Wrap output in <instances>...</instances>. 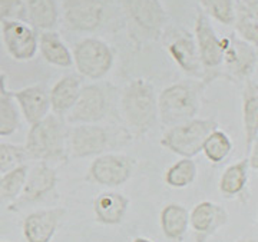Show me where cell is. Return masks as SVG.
Wrapping results in <instances>:
<instances>
[{
    "label": "cell",
    "mask_w": 258,
    "mask_h": 242,
    "mask_svg": "<svg viewBox=\"0 0 258 242\" xmlns=\"http://www.w3.org/2000/svg\"><path fill=\"white\" fill-rule=\"evenodd\" d=\"M66 133L68 128L62 116L49 113L43 119L30 125L26 136L25 152L28 160L39 162H60L66 153Z\"/></svg>",
    "instance_id": "obj_1"
},
{
    "label": "cell",
    "mask_w": 258,
    "mask_h": 242,
    "mask_svg": "<svg viewBox=\"0 0 258 242\" xmlns=\"http://www.w3.org/2000/svg\"><path fill=\"white\" fill-rule=\"evenodd\" d=\"M204 85V82H179L164 89L157 99L158 113L162 125L171 128L194 119L200 111Z\"/></svg>",
    "instance_id": "obj_2"
},
{
    "label": "cell",
    "mask_w": 258,
    "mask_h": 242,
    "mask_svg": "<svg viewBox=\"0 0 258 242\" xmlns=\"http://www.w3.org/2000/svg\"><path fill=\"white\" fill-rule=\"evenodd\" d=\"M122 113L132 132L137 135L147 133L158 115L154 86L144 79L132 80L122 95Z\"/></svg>",
    "instance_id": "obj_3"
},
{
    "label": "cell",
    "mask_w": 258,
    "mask_h": 242,
    "mask_svg": "<svg viewBox=\"0 0 258 242\" xmlns=\"http://www.w3.org/2000/svg\"><path fill=\"white\" fill-rule=\"evenodd\" d=\"M218 128L214 119H198L171 126L161 138V145L182 158H194L203 150L204 140L212 130Z\"/></svg>",
    "instance_id": "obj_4"
},
{
    "label": "cell",
    "mask_w": 258,
    "mask_h": 242,
    "mask_svg": "<svg viewBox=\"0 0 258 242\" xmlns=\"http://www.w3.org/2000/svg\"><path fill=\"white\" fill-rule=\"evenodd\" d=\"M195 43L200 62L203 66L204 84H210L220 77V69L224 57L225 37H220L212 28L211 22L203 10L198 12L195 20Z\"/></svg>",
    "instance_id": "obj_5"
},
{
    "label": "cell",
    "mask_w": 258,
    "mask_h": 242,
    "mask_svg": "<svg viewBox=\"0 0 258 242\" xmlns=\"http://www.w3.org/2000/svg\"><path fill=\"white\" fill-rule=\"evenodd\" d=\"M72 57L79 73L95 80L103 77L113 65L112 49L96 37H86L81 40L75 46Z\"/></svg>",
    "instance_id": "obj_6"
},
{
    "label": "cell",
    "mask_w": 258,
    "mask_h": 242,
    "mask_svg": "<svg viewBox=\"0 0 258 242\" xmlns=\"http://www.w3.org/2000/svg\"><path fill=\"white\" fill-rule=\"evenodd\" d=\"M221 67H224V76L231 80H248L257 69V47L244 42L237 35L225 37Z\"/></svg>",
    "instance_id": "obj_7"
},
{
    "label": "cell",
    "mask_w": 258,
    "mask_h": 242,
    "mask_svg": "<svg viewBox=\"0 0 258 242\" xmlns=\"http://www.w3.org/2000/svg\"><path fill=\"white\" fill-rule=\"evenodd\" d=\"M109 132L95 123H82L68 129L66 153L72 158L102 155L111 146Z\"/></svg>",
    "instance_id": "obj_8"
},
{
    "label": "cell",
    "mask_w": 258,
    "mask_h": 242,
    "mask_svg": "<svg viewBox=\"0 0 258 242\" xmlns=\"http://www.w3.org/2000/svg\"><path fill=\"white\" fill-rule=\"evenodd\" d=\"M0 25L2 40L10 57L19 62H28L36 56L39 40L36 29L22 20H10Z\"/></svg>",
    "instance_id": "obj_9"
},
{
    "label": "cell",
    "mask_w": 258,
    "mask_h": 242,
    "mask_svg": "<svg viewBox=\"0 0 258 242\" xmlns=\"http://www.w3.org/2000/svg\"><path fill=\"white\" fill-rule=\"evenodd\" d=\"M131 22L148 37L161 36L166 23V12L159 0H119Z\"/></svg>",
    "instance_id": "obj_10"
},
{
    "label": "cell",
    "mask_w": 258,
    "mask_h": 242,
    "mask_svg": "<svg viewBox=\"0 0 258 242\" xmlns=\"http://www.w3.org/2000/svg\"><path fill=\"white\" fill-rule=\"evenodd\" d=\"M108 0H63V19L76 32H92L102 25Z\"/></svg>",
    "instance_id": "obj_11"
},
{
    "label": "cell",
    "mask_w": 258,
    "mask_h": 242,
    "mask_svg": "<svg viewBox=\"0 0 258 242\" xmlns=\"http://www.w3.org/2000/svg\"><path fill=\"white\" fill-rule=\"evenodd\" d=\"M57 182V174L52 167L45 162H39L37 165L28 171V177L25 186L16 201L9 204V211H19L20 208L29 204H35L42 198L49 195L55 189Z\"/></svg>",
    "instance_id": "obj_12"
},
{
    "label": "cell",
    "mask_w": 258,
    "mask_h": 242,
    "mask_svg": "<svg viewBox=\"0 0 258 242\" xmlns=\"http://www.w3.org/2000/svg\"><path fill=\"white\" fill-rule=\"evenodd\" d=\"M108 113V99L106 95L96 85L83 86L78 101L72 109L64 115L69 123H96L102 121Z\"/></svg>",
    "instance_id": "obj_13"
},
{
    "label": "cell",
    "mask_w": 258,
    "mask_h": 242,
    "mask_svg": "<svg viewBox=\"0 0 258 242\" xmlns=\"http://www.w3.org/2000/svg\"><path fill=\"white\" fill-rule=\"evenodd\" d=\"M132 169L134 164L128 156L118 153H102L89 168V177L95 184L115 188L123 185L132 177Z\"/></svg>",
    "instance_id": "obj_14"
},
{
    "label": "cell",
    "mask_w": 258,
    "mask_h": 242,
    "mask_svg": "<svg viewBox=\"0 0 258 242\" xmlns=\"http://www.w3.org/2000/svg\"><path fill=\"white\" fill-rule=\"evenodd\" d=\"M228 222V212L221 205L203 201L189 212V226L195 233V241L205 242Z\"/></svg>",
    "instance_id": "obj_15"
},
{
    "label": "cell",
    "mask_w": 258,
    "mask_h": 242,
    "mask_svg": "<svg viewBox=\"0 0 258 242\" xmlns=\"http://www.w3.org/2000/svg\"><path fill=\"white\" fill-rule=\"evenodd\" d=\"M166 50L185 73L198 76L203 72L195 39L188 32L178 30L169 35L166 39Z\"/></svg>",
    "instance_id": "obj_16"
},
{
    "label": "cell",
    "mask_w": 258,
    "mask_h": 242,
    "mask_svg": "<svg viewBox=\"0 0 258 242\" xmlns=\"http://www.w3.org/2000/svg\"><path fill=\"white\" fill-rule=\"evenodd\" d=\"M64 215V208H50L29 214L23 221V236L28 242H50Z\"/></svg>",
    "instance_id": "obj_17"
},
{
    "label": "cell",
    "mask_w": 258,
    "mask_h": 242,
    "mask_svg": "<svg viewBox=\"0 0 258 242\" xmlns=\"http://www.w3.org/2000/svg\"><path fill=\"white\" fill-rule=\"evenodd\" d=\"M10 95L18 102L19 109L30 125L36 123L49 115V93L43 86H29L16 92H10Z\"/></svg>",
    "instance_id": "obj_18"
},
{
    "label": "cell",
    "mask_w": 258,
    "mask_h": 242,
    "mask_svg": "<svg viewBox=\"0 0 258 242\" xmlns=\"http://www.w3.org/2000/svg\"><path fill=\"white\" fill-rule=\"evenodd\" d=\"M129 206V199L115 191H106L96 196L93 202L95 216L105 225H118L122 222Z\"/></svg>",
    "instance_id": "obj_19"
},
{
    "label": "cell",
    "mask_w": 258,
    "mask_h": 242,
    "mask_svg": "<svg viewBox=\"0 0 258 242\" xmlns=\"http://www.w3.org/2000/svg\"><path fill=\"white\" fill-rule=\"evenodd\" d=\"M81 89H82V84L79 77L72 74L62 77L49 93L50 109H53L56 115L64 116L78 101Z\"/></svg>",
    "instance_id": "obj_20"
},
{
    "label": "cell",
    "mask_w": 258,
    "mask_h": 242,
    "mask_svg": "<svg viewBox=\"0 0 258 242\" xmlns=\"http://www.w3.org/2000/svg\"><path fill=\"white\" fill-rule=\"evenodd\" d=\"M37 49L47 63L59 67H71L74 57L71 50L64 45L62 37L53 30H43L37 40Z\"/></svg>",
    "instance_id": "obj_21"
},
{
    "label": "cell",
    "mask_w": 258,
    "mask_h": 242,
    "mask_svg": "<svg viewBox=\"0 0 258 242\" xmlns=\"http://www.w3.org/2000/svg\"><path fill=\"white\" fill-rule=\"evenodd\" d=\"M242 125L247 140V149L257 140L258 133V86L252 77L245 80L242 92Z\"/></svg>",
    "instance_id": "obj_22"
},
{
    "label": "cell",
    "mask_w": 258,
    "mask_h": 242,
    "mask_svg": "<svg viewBox=\"0 0 258 242\" xmlns=\"http://www.w3.org/2000/svg\"><path fill=\"white\" fill-rule=\"evenodd\" d=\"M161 229L168 239L181 241L189 228V212L179 204H169L161 211Z\"/></svg>",
    "instance_id": "obj_23"
},
{
    "label": "cell",
    "mask_w": 258,
    "mask_h": 242,
    "mask_svg": "<svg viewBox=\"0 0 258 242\" xmlns=\"http://www.w3.org/2000/svg\"><path fill=\"white\" fill-rule=\"evenodd\" d=\"M26 22L32 28L52 30L59 19L56 0H25Z\"/></svg>",
    "instance_id": "obj_24"
},
{
    "label": "cell",
    "mask_w": 258,
    "mask_h": 242,
    "mask_svg": "<svg viewBox=\"0 0 258 242\" xmlns=\"http://www.w3.org/2000/svg\"><path fill=\"white\" fill-rule=\"evenodd\" d=\"M248 169L247 158L225 168L220 179V192L224 198H234L244 192L248 182Z\"/></svg>",
    "instance_id": "obj_25"
},
{
    "label": "cell",
    "mask_w": 258,
    "mask_h": 242,
    "mask_svg": "<svg viewBox=\"0 0 258 242\" xmlns=\"http://www.w3.org/2000/svg\"><path fill=\"white\" fill-rule=\"evenodd\" d=\"M237 35L254 47L258 42V12L251 10L235 0V18L234 23Z\"/></svg>",
    "instance_id": "obj_26"
},
{
    "label": "cell",
    "mask_w": 258,
    "mask_h": 242,
    "mask_svg": "<svg viewBox=\"0 0 258 242\" xmlns=\"http://www.w3.org/2000/svg\"><path fill=\"white\" fill-rule=\"evenodd\" d=\"M28 171V165L25 164L0 175V204H12L18 199L26 182Z\"/></svg>",
    "instance_id": "obj_27"
},
{
    "label": "cell",
    "mask_w": 258,
    "mask_h": 242,
    "mask_svg": "<svg viewBox=\"0 0 258 242\" xmlns=\"http://www.w3.org/2000/svg\"><path fill=\"white\" fill-rule=\"evenodd\" d=\"M232 150V142L228 138L225 132H222L218 128L214 129L204 140L203 152L208 160L212 164H220L230 156Z\"/></svg>",
    "instance_id": "obj_28"
},
{
    "label": "cell",
    "mask_w": 258,
    "mask_h": 242,
    "mask_svg": "<svg viewBox=\"0 0 258 242\" xmlns=\"http://www.w3.org/2000/svg\"><path fill=\"white\" fill-rule=\"evenodd\" d=\"M20 125L19 106L9 91L0 93V136H10Z\"/></svg>",
    "instance_id": "obj_29"
},
{
    "label": "cell",
    "mask_w": 258,
    "mask_h": 242,
    "mask_svg": "<svg viewBox=\"0 0 258 242\" xmlns=\"http://www.w3.org/2000/svg\"><path fill=\"white\" fill-rule=\"evenodd\" d=\"M197 172L198 169L192 158H182L166 171L165 182L171 188H176V189L186 188L195 181Z\"/></svg>",
    "instance_id": "obj_30"
},
{
    "label": "cell",
    "mask_w": 258,
    "mask_h": 242,
    "mask_svg": "<svg viewBox=\"0 0 258 242\" xmlns=\"http://www.w3.org/2000/svg\"><path fill=\"white\" fill-rule=\"evenodd\" d=\"M207 16L230 26L235 18V0H198Z\"/></svg>",
    "instance_id": "obj_31"
},
{
    "label": "cell",
    "mask_w": 258,
    "mask_h": 242,
    "mask_svg": "<svg viewBox=\"0 0 258 242\" xmlns=\"http://www.w3.org/2000/svg\"><path fill=\"white\" fill-rule=\"evenodd\" d=\"M28 160L25 148L9 142H0V175L15 168L25 165Z\"/></svg>",
    "instance_id": "obj_32"
},
{
    "label": "cell",
    "mask_w": 258,
    "mask_h": 242,
    "mask_svg": "<svg viewBox=\"0 0 258 242\" xmlns=\"http://www.w3.org/2000/svg\"><path fill=\"white\" fill-rule=\"evenodd\" d=\"M10 20L26 22L25 0H0V23Z\"/></svg>",
    "instance_id": "obj_33"
},
{
    "label": "cell",
    "mask_w": 258,
    "mask_h": 242,
    "mask_svg": "<svg viewBox=\"0 0 258 242\" xmlns=\"http://www.w3.org/2000/svg\"><path fill=\"white\" fill-rule=\"evenodd\" d=\"M249 152V156L248 159V167L251 169H254V171H257L258 169V142L255 140L248 149Z\"/></svg>",
    "instance_id": "obj_34"
},
{
    "label": "cell",
    "mask_w": 258,
    "mask_h": 242,
    "mask_svg": "<svg viewBox=\"0 0 258 242\" xmlns=\"http://www.w3.org/2000/svg\"><path fill=\"white\" fill-rule=\"evenodd\" d=\"M235 242H258L257 238H241L238 241Z\"/></svg>",
    "instance_id": "obj_35"
},
{
    "label": "cell",
    "mask_w": 258,
    "mask_h": 242,
    "mask_svg": "<svg viewBox=\"0 0 258 242\" xmlns=\"http://www.w3.org/2000/svg\"><path fill=\"white\" fill-rule=\"evenodd\" d=\"M134 242H154L151 241V239H148V238H144V236H138V238H135Z\"/></svg>",
    "instance_id": "obj_36"
},
{
    "label": "cell",
    "mask_w": 258,
    "mask_h": 242,
    "mask_svg": "<svg viewBox=\"0 0 258 242\" xmlns=\"http://www.w3.org/2000/svg\"><path fill=\"white\" fill-rule=\"evenodd\" d=\"M0 242H6V241H0Z\"/></svg>",
    "instance_id": "obj_37"
}]
</instances>
